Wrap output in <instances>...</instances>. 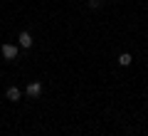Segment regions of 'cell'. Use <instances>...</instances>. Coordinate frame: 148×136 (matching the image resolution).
Segmentation results:
<instances>
[{"label": "cell", "instance_id": "5b68a950", "mask_svg": "<svg viewBox=\"0 0 148 136\" xmlns=\"http://www.w3.org/2000/svg\"><path fill=\"white\" fill-rule=\"evenodd\" d=\"M131 62H133V57H131L128 52H121V55H119V64H121V67H128Z\"/></svg>", "mask_w": 148, "mask_h": 136}, {"label": "cell", "instance_id": "3957f363", "mask_svg": "<svg viewBox=\"0 0 148 136\" xmlns=\"http://www.w3.org/2000/svg\"><path fill=\"white\" fill-rule=\"evenodd\" d=\"M32 42H35V40H32V35H30L27 30H22L20 35H17V45H20L22 50H30V47H32Z\"/></svg>", "mask_w": 148, "mask_h": 136}, {"label": "cell", "instance_id": "8992f818", "mask_svg": "<svg viewBox=\"0 0 148 136\" xmlns=\"http://www.w3.org/2000/svg\"><path fill=\"white\" fill-rule=\"evenodd\" d=\"M101 5V0H89V8H91V10H94V8H99Z\"/></svg>", "mask_w": 148, "mask_h": 136}, {"label": "cell", "instance_id": "6da1fadb", "mask_svg": "<svg viewBox=\"0 0 148 136\" xmlns=\"http://www.w3.org/2000/svg\"><path fill=\"white\" fill-rule=\"evenodd\" d=\"M0 52H3V57H5L8 62H12V59H17V55H20V45H10V42H5V45L0 47Z\"/></svg>", "mask_w": 148, "mask_h": 136}, {"label": "cell", "instance_id": "277c9868", "mask_svg": "<svg viewBox=\"0 0 148 136\" xmlns=\"http://www.w3.org/2000/svg\"><path fill=\"white\" fill-rule=\"evenodd\" d=\"M5 97H8V99H10V101H20V97H22V92H20V89H17V87H8V92H5Z\"/></svg>", "mask_w": 148, "mask_h": 136}, {"label": "cell", "instance_id": "7a4b0ae2", "mask_svg": "<svg viewBox=\"0 0 148 136\" xmlns=\"http://www.w3.org/2000/svg\"><path fill=\"white\" fill-rule=\"evenodd\" d=\"M25 94L30 97V99H37V97L42 94V82H30L25 87Z\"/></svg>", "mask_w": 148, "mask_h": 136}]
</instances>
